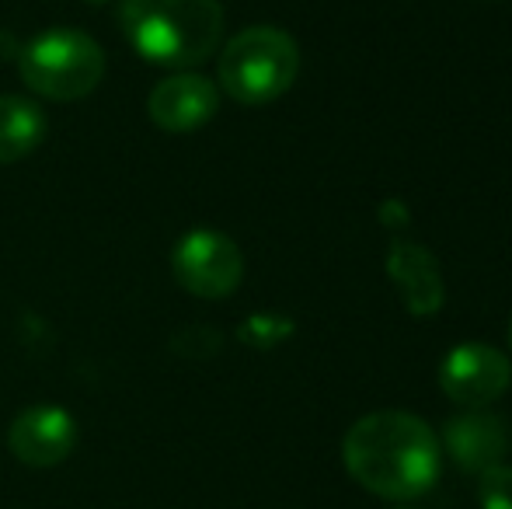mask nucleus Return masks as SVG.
<instances>
[{
	"label": "nucleus",
	"instance_id": "f257e3e1",
	"mask_svg": "<svg viewBox=\"0 0 512 509\" xmlns=\"http://www.w3.org/2000/svg\"><path fill=\"white\" fill-rule=\"evenodd\" d=\"M345 471L366 492L391 503L418 499L439 478V443L429 422L411 412H370L342 440Z\"/></svg>",
	"mask_w": 512,
	"mask_h": 509
},
{
	"label": "nucleus",
	"instance_id": "f03ea898",
	"mask_svg": "<svg viewBox=\"0 0 512 509\" xmlns=\"http://www.w3.org/2000/svg\"><path fill=\"white\" fill-rule=\"evenodd\" d=\"M119 25L136 56L154 67L189 70L223 39L220 0H122Z\"/></svg>",
	"mask_w": 512,
	"mask_h": 509
},
{
	"label": "nucleus",
	"instance_id": "7ed1b4c3",
	"mask_svg": "<svg viewBox=\"0 0 512 509\" xmlns=\"http://www.w3.org/2000/svg\"><path fill=\"white\" fill-rule=\"evenodd\" d=\"M300 49L290 32L255 25L237 32L220 53V88L241 105H265L293 88Z\"/></svg>",
	"mask_w": 512,
	"mask_h": 509
},
{
	"label": "nucleus",
	"instance_id": "20e7f679",
	"mask_svg": "<svg viewBox=\"0 0 512 509\" xmlns=\"http://www.w3.org/2000/svg\"><path fill=\"white\" fill-rule=\"evenodd\" d=\"M25 88L49 102L88 98L105 77V49L81 28H46L18 56Z\"/></svg>",
	"mask_w": 512,
	"mask_h": 509
},
{
	"label": "nucleus",
	"instance_id": "39448f33",
	"mask_svg": "<svg viewBox=\"0 0 512 509\" xmlns=\"http://www.w3.org/2000/svg\"><path fill=\"white\" fill-rule=\"evenodd\" d=\"M171 272L192 297L223 300L241 286L244 255L227 234L213 227H196L171 252Z\"/></svg>",
	"mask_w": 512,
	"mask_h": 509
},
{
	"label": "nucleus",
	"instance_id": "423d86ee",
	"mask_svg": "<svg viewBox=\"0 0 512 509\" xmlns=\"http://www.w3.org/2000/svg\"><path fill=\"white\" fill-rule=\"evenodd\" d=\"M512 384V363L506 353L481 342H467L446 353L439 367V387L450 401L464 408H485L495 398L509 391Z\"/></svg>",
	"mask_w": 512,
	"mask_h": 509
},
{
	"label": "nucleus",
	"instance_id": "0eeeda50",
	"mask_svg": "<svg viewBox=\"0 0 512 509\" xmlns=\"http://www.w3.org/2000/svg\"><path fill=\"white\" fill-rule=\"evenodd\" d=\"M77 419L60 405L25 408L7 429V447L28 468H56L77 450Z\"/></svg>",
	"mask_w": 512,
	"mask_h": 509
},
{
	"label": "nucleus",
	"instance_id": "6e6552de",
	"mask_svg": "<svg viewBox=\"0 0 512 509\" xmlns=\"http://www.w3.org/2000/svg\"><path fill=\"white\" fill-rule=\"evenodd\" d=\"M220 109V88L196 70H178L154 84L147 98V116L168 133H192L206 126Z\"/></svg>",
	"mask_w": 512,
	"mask_h": 509
},
{
	"label": "nucleus",
	"instance_id": "1a4fd4ad",
	"mask_svg": "<svg viewBox=\"0 0 512 509\" xmlns=\"http://www.w3.org/2000/svg\"><path fill=\"white\" fill-rule=\"evenodd\" d=\"M387 276L398 290L401 304L415 318H432L443 307V272L436 255L418 241L398 238L387 252Z\"/></svg>",
	"mask_w": 512,
	"mask_h": 509
},
{
	"label": "nucleus",
	"instance_id": "9d476101",
	"mask_svg": "<svg viewBox=\"0 0 512 509\" xmlns=\"http://www.w3.org/2000/svg\"><path fill=\"white\" fill-rule=\"evenodd\" d=\"M443 443L460 468L481 475V471L502 464V457L509 454L512 440H509V426L502 415H488V412H481V408H467V412L446 419Z\"/></svg>",
	"mask_w": 512,
	"mask_h": 509
},
{
	"label": "nucleus",
	"instance_id": "9b49d317",
	"mask_svg": "<svg viewBox=\"0 0 512 509\" xmlns=\"http://www.w3.org/2000/svg\"><path fill=\"white\" fill-rule=\"evenodd\" d=\"M49 123L42 105L25 95H0V164H14L39 150Z\"/></svg>",
	"mask_w": 512,
	"mask_h": 509
},
{
	"label": "nucleus",
	"instance_id": "f8f14e48",
	"mask_svg": "<svg viewBox=\"0 0 512 509\" xmlns=\"http://www.w3.org/2000/svg\"><path fill=\"white\" fill-rule=\"evenodd\" d=\"M478 503L481 509H512V468L495 464V468L481 471Z\"/></svg>",
	"mask_w": 512,
	"mask_h": 509
},
{
	"label": "nucleus",
	"instance_id": "ddd939ff",
	"mask_svg": "<svg viewBox=\"0 0 512 509\" xmlns=\"http://www.w3.org/2000/svg\"><path fill=\"white\" fill-rule=\"evenodd\" d=\"M290 321H283V318H269V314H262V318H251L248 325H244V339L248 342H276V339H286V335H290Z\"/></svg>",
	"mask_w": 512,
	"mask_h": 509
},
{
	"label": "nucleus",
	"instance_id": "4468645a",
	"mask_svg": "<svg viewBox=\"0 0 512 509\" xmlns=\"http://www.w3.org/2000/svg\"><path fill=\"white\" fill-rule=\"evenodd\" d=\"M88 4H108V0H88Z\"/></svg>",
	"mask_w": 512,
	"mask_h": 509
},
{
	"label": "nucleus",
	"instance_id": "2eb2a0df",
	"mask_svg": "<svg viewBox=\"0 0 512 509\" xmlns=\"http://www.w3.org/2000/svg\"><path fill=\"white\" fill-rule=\"evenodd\" d=\"M509 339H512V325H509Z\"/></svg>",
	"mask_w": 512,
	"mask_h": 509
},
{
	"label": "nucleus",
	"instance_id": "dca6fc26",
	"mask_svg": "<svg viewBox=\"0 0 512 509\" xmlns=\"http://www.w3.org/2000/svg\"><path fill=\"white\" fill-rule=\"evenodd\" d=\"M398 509H408V506H398Z\"/></svg>",
	"mask_w": 512,
	"mask_h": 509
}]
</instances>
